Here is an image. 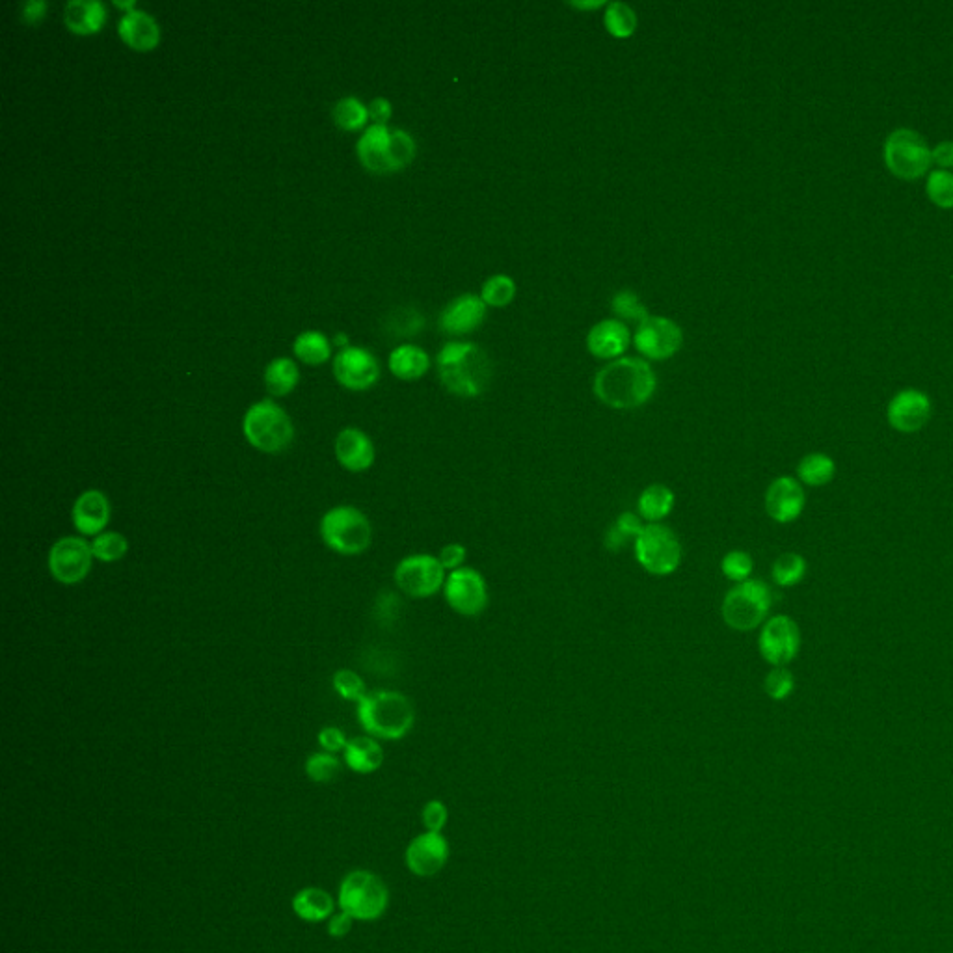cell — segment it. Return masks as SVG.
Wrapping results in <instances>:
<instances>
[{
	"label": "cell",
	"instance_id": "obj_1",
	"mask_svg": "<svg viewBox=\"0 0 953 953\" xmlns=\"http://www.w3.org/2000/svg\"><path fill=\"white\" fill-rule=\"evenodd\" d=\"M594 395L613 410L645 406L658 390V376L643 358H618L594 376Z\"/></svg>",
	"mask_w": 953,
	"mask_h": 953
},
{
	"label": "cell",
	"instance_id": "obj_2",
	"mask_svg": "<svg viewBox=\"0 0 953 953\" xmlns=\"http://www.w3.org/2000/svg\"><path fill=\"white\" fill-rule=\"evenodd\" d=\"M436 365L443 388L462 399H477L492 384V362L488 354L473 343H447L438 352Z\"/></svg>",
	"mask_w": 953,
	"mask_h": 953
},
{
	"label": "cell",
	"instance_id": "obj_3",
	"mask_svg": "<svg viewBox=\"0 0 953 953\" xmlns=\"http://www.w3.org/2000/svg\"><path fill=\"white\" fill-rule=\"evenodd\" d=\"M356 715L367 736L386 741L406 738L416 725V710L412 700L401 691L391 689L369 693L358 704Z\"/></svg>",
	"mask_w": 953,
	"mask_h": 953
},
{
	"label": "cell",
	"instance_id": "obj_4",
	"mask_svg": "<svg viewBox=\"0 0 953 953\" xmlns=\"http://www.w3.org/2000/svg\"><path fill=\"white\" fill-rule=\"evenodd\" d=\"M416 140L403 129L373 123L356 142V153L373 174H393L412 164Z\"/></svg>",
	"mask_w": 953,
	"mask_h": 953
},
{
	"label": "cell",
	"instance_id": "obj_5",
	"mask_svg": "<svg viewBox=\"0 0 953 953\" xmlns=\"http://www.w3.org/2000/svg\"><path fill=\"white\" fill-rule=\"evenodd\" d=\"M242 432L248 443L267 455H278L295 440V427L280 404L263 399L252 404L242 419Z\"/></svg>",
	"mask_w": 953,
	"mask_h": 953
},
{
	"label": "cell",
	"instance_id": "obj_6",
	"mask_svg": "<svg viewBox=\"0 0 953 953\" xmlns=\"http://www.w3.org/2000/svg\"><path fill=\"white\" fill-rule=\"evenodd\" d=\"M773 604V594L762 579H747L726 592L721 615L730 630L747 633L764 626Z\"/></svg>",
	"mask_w": 953,
	"mask_h": 953
},
{
	"label": "cell",
	"instance_id": "obj_7",
	"mask_svg": "<svg viewBox=\"0 0 953 953\" xmlns=\"http://www.w3.org/2000/svg\"><path fill=\"white\" fill-rule=\"evenodd\" d=\"M319 531L326 548L347 557L369 550L373 542V525L352 505H339L324 512Z\"/></svg>",
	"mask_w": 953,
	"mask_h": 953
},
{
	"label": "cell",
	"instance_id": "obj_8",
	"mask_svg": "<svg viewBox=\"0 0 953 953\" xmlns=\"http://www.w3.org/2000/svg\"><path fill=\"white\" fill-rule=\"evenodd\" d=\"M633 551L639 566L656 578L672 576L684 559L680 538L665 524H646L633 544Z\"/></svg>",
	"mask_w": 953,
	"mask_h": 953
},
{
	"label": "cell",
	"instance_id": "obj_9",
	"mask_svg": "<svg viewBox=\"0 0 953 953\" xmlns=\"http://www.w3.org/2000/svg\"><path fill=\"white\" fill-rule=\"evenodd\" d=\"M390 892L375 873L358 870L343 879L339 888V907L356 920H376L386 913Z\"/></svg>",
	"mask_w": 953,
	"mask_h": 953
},
{
	"label": "cell",
	"instance_id": "obj_10",
	"mask_svg": "<svg viewBox=\"0 0 953 953\" xmlns=\"http://www.w3.org/2000/svg\"><path fill=\"white\" fill-rule=\"evenodd\" d=\"M883 155L888 170L905 181L922 177L933 162L924 136L909 127H900L886 136Z\"/></svg>",
	"mask_w": 953,
	"mask_h": 953
},
{
	"label": "cell",
	"instance_id": "obj_11",
	"mask_svg": "<svg viewBox=\"0 0 953 953\" xmlns=\"http://www.w3.org/2000/svg\"><path fill=\"white\" fill-rule=\"evenodd\" d=\"M397 589L416 600L432 598L443 592L447 572L438 555L432 553H412L399 561L393 572Z\"/></svg>",
	"mask_w": 953,
	"mask_h": 953
},
{
	"label": "cell",
	"instance_id": "obj_12",
	"mask_svg": "<svg viewBox=\"0 0 953 953\" xmlns=\"http://www.w3.org/2000/svg\"><path fill=\"white\" fill-rule=\"evenodd\" d=\"M443 598L460 617H479L490 604L488 581L477 568L464 566L447 574L443 585Z\"/></svg>",
	"mask_w": 953,
	"mask_h": 953
},
{
	"label": "cell",
	"instance_id": "obj_13",
	"mask_svg": "<svg viewBox=\"0 0 953 953\" xmlns=\"http://www.w3.org/2000/svg\"><path fill=\"white\" fill-rule=\"evenodd\" d=\"M92 542L84 537L58 538L49 550V572L62 585H77L90 576L94 568Z\"/></svg>",
	"mask_w": 953,
	"mask_h": 953
},
{
	"label": "cell",
	"instance_id": "obj_14",
	"mask_svg": "<svg viewBox=\"0 0 953 953\" xmlns=\"http://www.w3.org/2000/svg\"><path fill=\"white\" fill-rule=\"evenodd\" d=\"M760 656L771 667H786L801 650V630L788 615L767 618L758 637Z\"/></svg>",
	"mask_w": 953,
	"mask_h": 953
},
{
	"label": "cell",
	"instance_id": "obj_15",
	"mask_svg": "<svg viewBox=\"0 0 953 953\" xmlns=\"http://www.w3.org/2000/svg\"><path fill=\"white\" fill-rule=\"evenodd\" d=\"M633 343L645 358L661 362L682 349L684 334L682 328L667 317H648L645 323L639 324Z\"/></svg>",
	"mask_w": 953,
	"mask_h": 953
},
{
	"label": "cell",
	"instance_id": "obj_16",
	"mask_svg": "<svg viewBox=\"0 0 953 953\" xmlns=\"http://www.w3.org/2000/svg\"><path fill=\"white\" fill-rule=\"evenodd\" d=\"M334 375L337 382L347 390H369L380 378V365L369 350L347 347L341 350L334 360Z\"/></svg>",
	"mask_w": 953,
	"mask_h": 953
},
{
	"label": "cell",
	"instance_id": "obj_17",
	"mask_svg": "<svg viewBox=\"0 0 953 953\" xmlns=\"http://www.w3.org/2000/svg\"><path fill=\"white\" fill-rule=\"evenodd\" d=\"M931 399L924 391L907 388L896 393L888 403L886 417L892 429L911 434L924 429L931 419Z\"/></svg>",
	"mask_w": 953,
	"mask_h": 953
},
{
	"label": "cell",
	"instance_id": "obj_18",
	"mask_svg": "<svg viewBox=\"0 0 953 953\" xmlns=\"http://www.w3.org/2000/svg\"><path fill=\"white\" fill-rule=\"evenodd\" d=\"M767 516L777 524H792L805 511L806 494L799 479L790 475L777 477L767 486L764 497Z\"/></svg>",
	"mask_w": 953,
	"mask_h": 953
},
{
	"label": "cell",
	"instance_id": "obj_19",
	"mask_svg": "<svg viewBox=\"0 0 953 953\" xmlns=\"http://www.w3.org/2000/svg\"><path fill=\"white\" fill-rule=\"evenodd\" d=\"M110 516L112 507L107 494L97 488L84 490L81 496L75 499L71 509V520L81 537L95 538L105 533L110 524Z\"/></svg>",
	"mask_w": 953,
	"mask_h": 953
},
{
	"label": "cell",
	"instance_id": "obj_20",
	"mask_svg": "<svg viewBox=\"0 0 953 953\" xmlns=\"http://www.w3.org/2000/svg\"><path fill=\"white\" fill-rule=\"evenodd\" d=\"M449 859L447 840L440 833L419 834L406 849V864L419 877H430L442 870Z\"/></svg>",
	"mask_w": 953,
	"mask_h": 953
},
{
	"label": "cell",
	"instance_id": "obj_21",
	"mask_svg": "<svg viewBox=\"0 0 953 953\" xmlns=\"http://www.w3.org/2000/svg\"><path fill=\"white\" fill-rule=\"evenodd\" d=\"M336 458L339 466L350 473L371 470L376 460L375 443L363 430L347 427L337 434Z\"/></svg>",
	"mask_w": 953,
	"mask_h": 953
},
{
	"label": "cell",
	"instance_id": "obj_22",
	"mask_svg": "<svg viewBox=\"0 0 953 953\" xmlns=\"http://www.w3.org/2000/svg\"><path fill=\"white\" fill-rule=\"evenodd\" d=\"M486 319V304L477 295H462L447 304L440 315V328L451 336L475 332Z\"/></svg>",
	"mask_w": 953,
	"mask_h": 953
},
{
	"label": "cell",
	"instance_id": "obj_23",
	"mask_svg": "<svg viewBox=\"0 0 953 953\" xmlns=\"http://www.w3.org/2000/svg\"><path fill=\"white\" fill-rule=\"evenodd\" d=\"M630 345V328L618 319H605L594 324L587 336V349L598 360H618Z\"/></svg>",
	"mask_w": 953,
	"mask_h": 953
},
{
	"label": "cell",
	"instance_id": "obj_24",
	"mask_svg": "<svg viewBox=\"0 0 953 953\" xmlns=\"http://www.w3.org/2000/svg\"><path fill=\"white\" fill-rule=\"evenodd\" d=\"M118 34L121 40L136 51H151L161 41V28L155 17L138 8L121 15Z\"/></svg>",
	"mask_w": 953,
	"mask_h": 953
},
{
	"label": "cell",
	"instance_id": "obj_25",
	"mask_svg": "<svg viewBox=\"0 0 953 953\" xmlns=\"http://www.w3.org/2000/svg\"><path fill=\"white\" fill-rule=\"evenodd\" d=\"M676 507V494L663 483L648 484L637 499V514L645 524H663Z\"/></svg>",
	"mask_w": 953,
	"mask_h": 953
},
{
	"label": "cell",
	"instance_id": "obj_26",
	"mask_svg": "<svg viewBox=\"0 0 953 953\" xmlns=\"http://www.w3.org/2000/svg\"><path fill=\"white\" fill-rule=\"evenodd\" d=\"M343 756L347 767L358 775H371L384 764V749L378 739L371 736L349 739Z\"/></svg>",
	"mask_w": 953,
	"mask_h": 953
},
{
	"label": "cell",
	"instance_id": "obj_27",
	"mask_svg": "<svg viewBox=\"0 0 953 953\" xmlns=\"http://www.w3.org/2000/svg\"><path fill=\"white\" fill-rule=\"evenodd\" d=\"M64 19L75 34H95L107 19V8L101 0H69Z\"/></svg>",
	"mask_w": 953,
	"mask_h": 953
},
{
	"label": "cell",
	"instance_id": "obj_28",
	"mask_svg": "<svg viewBox=\"0 0 953 953\" xmlns=\"http://www.w3.org/2000/svg\"><path fill=\"white\" fill-rule=\"evenodd\" d=\"M390 371L401 380H417L427 375L429 354L416 345H401L390 354Z\"/></svg>",
	"mask_w": 953,
	"mask_h": 953
},
{
	"label": "cell",
	"instance_id": "obj_29",
	"mask_svg": "<svg viewBox=\"0 0 953 953\" xmlns=\"http://www.w3.org/2000/svg\"><path fill=\"white\" fill-rule=\"evenodd\" d=\"M295 913L306 922H323L334 913V900L323 888H304L293 900Z\"/></svg>",
	"mask_w": 953,
	"mask_h": 953
},
{
	"label": "cell",
	"instance_id": "obj_30",
	"mask_svg": "<svg viewBox=\"0 0 953 953\" xmlns=\"http://www.w3.org/2000/svg\"><path fill=\"white\" fill-rule=\"evenodd\" d=\"M645 522L637 512H622L617 520L611 524L605 533V548L611 551H622L631 542L635 544L637 537L643 533Z\"/></svg>",
	"mask_w": 953,
	"mask_h": 953
},
{
	"label": "cell",
	"instance_id": "obj_31",
	"mask_svg": "<svg viewBox=\"0 0 953 953\" xmlns=\"http://www.w3.org/2000/svg\"><path fill=\"white\" fill-rule=\"evenodd\" d=\"M300 371L291 358H276L265 367V386L270 395L285 397L295 390Z\"/></svg>",
	"mask_w": 953,
	"mask_h": 953
},
{
	"label": "cell",
	"instance_id": "obj_32",
	"mask_svg": "<svg viewBox=\"0 0 953 953\" xmlns=\"http://www.w3.org/2000/svg\"><path fill=\"white\" fill-rule=\"evenodd\" d=\"M836 475V464L833 458L825 453H810L799 460L797 464V477L799 483L818 488V486H827Z\"/></svg>",
	"mask_w": 953,
	"mask_h": 953
},
{
	"label": "cell",
	"instance_id": "obj_33",
	"mask_svg": "<svg viewBox=\"0 0 953 953\" xmlns=\"http://www.w3.org/2000/svg\"><path fill=\"white\" fill-rule=\"evenodd\" d=\"M293 350H295L298 360L309 363V365H321V363L326 362V360L330 358V354H332L330 343H328L326 336L321 334V332H315V330L302 332L300 336L296 337Z\"/></svg>",
	"mask_w": 953,
	"mask_h": 953
},
{
	"label": "cell",
	"instance_id": "obj_34",
	"mask_svg": "<svg viewBox=\"0 0 953 953\" xmlns=\"http://www.w3.org/2000/svg\"><path fill=\"white\" fill-rule=\"evenodd\" d=\"M604 25L613 38L628 40L637 30V15L628 4L613 2V4H607Z\"/></svg>",
	"mask_w": 953,
	"mask_h": 953
},
{
	"label": "cell",
	"instance_id": "obj_35",
	"mask_svg": "<svg viewBox=\"0 0 953 953\" xmlns=\"http://www.w3.org/2000/svg\"><path fill=\"white\" fill-rule=\"evenodd\" d=\"M771 576L782 589L799 585L806 576L805 557L799 553H782L773 563Z\"/></svg>",
	"mask_w": 953,
	"mask_h": 953
},
{
	"label": "cell",
	"instance_id": "obj_36",
	"mask_svg": "<svg viewBox=\"0 0 953 953\" xmlns=\"http://www.w3.org/2000/svg\"><path fill=\"white\" fill-rule=\"evenodd\" d=\"M92 551L99 563H118L129 551V540L118 531H105L92 540Z\"/></svg>",
	"mask_w": 953,
	"mask_h": 953
},
{
	"label": "cell",
	"instance_id": "obj_37",
	"mask_svg": "<svg viewBox=\"0 0 953 953\" xmlns=\"http://www.w3.org/2000/svg\"><path fill=\"white\" fill-rule=\"evenodd\" d=\"M514 296H516V283L511 276H505V274H496V276L488 278L484 282L483 291H481L484 304L492 306V308L509 306L514 300Z\"/></svg>",
	"mask_w": 953,
	"mask_h": 953
},
{
	"label": "cell",
	"instance_id": "obj_38",
	"mask_svg": "<svg viewBox=\"0 0 953 953\" xmlns=\"http://www.w3.org/2000/svg\"><path fill=\"white\" fill-rule=\"evenodd\" d=\"M367 118H369V110L358 97H352V95L343 97L334 107V120L341 129L356 131L365 125Z\"/></svg>",
	"mask_w": 953,
	"mask_h": 953
},
{
	"label": "cell",
	"instance_id": "obj_39",
	"mask_svg": "<svg viewBox=\"0 0 953 953\" xmlns=\"http://www.w3.org/2000/svg\"><path fill=\"white\" fill-rule=\"evenodd\" d=\"M926 192L929 200L942 209L953 207V172L935 170L927 175Z\"/></svg>",
	"mask_w": 953,
	"mask_h": 953
},
{
	"label": "cell",
	"instance_id": "obj_40",
	"mask_svg": "<svg viewBox=\"0 0 953 953\" xmlns=\"http://www.w3.org/2000/svg\"><path fill=\"white\" fill-rule=\"evenodd\" d=\"M611 308H613V313L617 315L618 321H622V323L631 321V323L641 324L645 323L646 319L650 317L648 309L641 302V298L635 293H631V291H620L613 296Z\"/></svg>",
	"mask_w": 953,
	"mask_h": 953
},
{
	"label": "cell",
	"instance_id": "obj_41",
	"mask_svg": "<svg viewBox=\"0 0 953 953\" xmlns=\"http://www.w3.org/2000/svg\"><path fill=\"white\" fill-rule=\"evenodd\" d=\"M339 771H341V762L336 754H330V752H315L306 762V773L309 779L319 784L336 780Z\"/></svg>",
	"mask_w": 953,
	"mask_h": 953
},
{
	"label": "cell",
	"instance_id": "obj_42",
	"mask_svg": "<svg viewBox=\"0 0 953 953\" xmlns=\"http://www.w3.org/2000/svg\"><path fill=\"white\" fill-rule=\"evenodd\" d=\"M332 685H334L339 697L343 700H349V702H356V704H360L363 698L369 695L362 676L358 672L350 671V669H339L332 678Z\"/></svg>",
	"mask_w": 953,
	"mask_h": 953
},
{
	"label": "cell",
	"instance_id": "obj_43",
	"mask_svg": "<svg viewBox=\"0 0 953 953\" xmlns=\"http://www.w3.org/2000/svg\"><path fill=\"white\" fill-rule=\"evenodd\" d=\"M721 570L726 579L734 583H743L751 579L752 570H754V561L749 551L732 550L726 553L721 561Z\"/></svg>",
	"mask_w": 953,
	"mask_h": 953
},
{
	"label": "cell",
	"instance_id": "obj_44",
	"mask_svg": "<svg viewBox=\"0 0 953 953\" xmlns=\"http://www.w3.org/2000/svg\"><path fill=\"white\" fill-rule=\"evenodd\" d=\"M767 697L775 702L786 700L795 689V678L792 671L786 667H773L767 672L766 682H764Z\"/></svg>",
	"mask_w": 953,
	"mask_h": 953
},
{
	"label": "cell",
	"instance_id": "obj_45",
	"mask_svg": "<svg viewBox=\"0 0 953 953\" xmlns=\"http://www.w3.org/2000/svg\"><path fill=\"white\" fill-rule=\"evenodd\" d=\"M438 559L442 563L445 572H455V570H460L466 566V559H468V548L460 542H451V544H445L440 553H438Z\"/></svg>",
	"mask_w": 953,
	"mask_h": 953
},
{
	"label": "cell",
	"instance_id": "obj_46",
	"mask_svg": "<svg viewBox=\"0 0 953 953\" xmlns=\"http://www.w3.org/2000/svg\"><path fill=\"white\" fill-rule=\"evenodd\" d=\"M421 818L429 833H440L449 819V812L442 801H429L421 812Z\"/></svg>",
	"mask_w": 953,
	"mask_h": 953
},
{
	"label": "cell",
	"instance_id": "obj_47",
	"mask_svg": "<svg viewBox=\"0 0 953 953\" xmlns=\"http://www.w3.org/2000/svg\"><path fill=\"white\" fill-rule=\"evenodd\" d=\"M317 738H319V745L323 747V751L330 752V754L345 751V747L349 743L345 732L337 726H324Z\"/></svg>",
	"mask_w": 953,
	"mask_h": 953
},
{
	"label": "cell",
	"instance_id": "obj_48",
	"mask_svg": "<svg viewBox=\"0 0 953 953\" xmlns=\"http://www.w3.org/2000/svg\"><path fill=\"white\" fill-rule=\"evenodd\" d=\"M931 159L939 166V170L953 168V140H944L931 149Z\"/></svg>",
	"mask_w": 953,
	"mask_h": 953
},
{
	"label": "cell",
	"instance_id": "obj_49",
	"mask_svg": "<svg viewBox=\"0 0 953 953\" xmlns=\"http://www.w3.org/2000/svg\"><path fill=\"white\" fill-rule=\"evenodd\" d=\"M352 920H354V918H352L350 914L345 913V911H343V913L334 914V916L330 918V922H328V933H330L334 939H345V937L349 935L350 929H352Z\"/></svg>",
	"mask_w": 953,
	"mask_h": 953
},
{
	"label": "cell",
	"instance_id": "obj_50",
	"mask_svg": "<svg viewBox=\"0 0 953 953\" xmlns=\"http://www.w3.org/2000/svg\"><path fill=\"white\" fill-rule=\"evenodd\" d=\"M369 118L375 120V123H380V125H388V120L391 118V103L388 99L384 97H376L371 103H369Z\"/></svg>",
	"mask_w": 953,
	"mask_h": 953
},
{
	"label": "cell",
	"instance_id": "obj_51",
	"mask_svg": "<svg viewBox=\"0 0 953 953\" xmlns=\"http://www.w3.org/2000/svg\"><path fill=\"white\" fill-rule=\"evenodd\" d=\"M45 12H47V2H43V0H28V2H25V6H23V19H25L27 23H30V25H34V23H38V21L43 19Z\"/></svg>",
	"mask_w": 953,
	"mask_h": 953
},
{
	"label": "cell",
	"instance_id": "obj_52",
	"mask_svg": "<svg viewBox=\"0 0 953 953\" xmlns=\"http://www.w3.org/2000/svg\"><path fill=\"white\" fill-rule=\"evenodd\" d=\"M572 6L585 8V10H596V8H600V6H605V2H589V4H587V2H576V4H572Z\"/></svg>",
	"mask_w": 953,
	"mask_h": 953
},
{
	"label": "cell",
	"instance_id": "obj_53",
	"mask_svg": "<svg viewBox=\"0 0 953 953\" xmlns=\"http://www.w3.org/2000/svg\"><path fill=\"white\" fill-rule=\"evenodd\" d=\"M114 4L120 6L123 10H127V12H131V10H135L136 8L135 0H123V2H121V0H114Z\"/></svg>",
	"mask_w": 953,
	"mask_h": 953
},
{
	"label": "cell",
	"instance_id": "obj_54",
	"mask_svg": "<svg viewBox=\"0 0 953 953\" xmlns=\"http://www.w3.org/2000/svg\"><path fill=\"white\" fill-rule=\"evenodd\" d=\"M334 343L339 345V347H341V345H347V343H349V337L345 336V334H336V337H334Z\"/></svg>",
	"mask_w": 953,
	"mask_h": 953
}]
</instances>
